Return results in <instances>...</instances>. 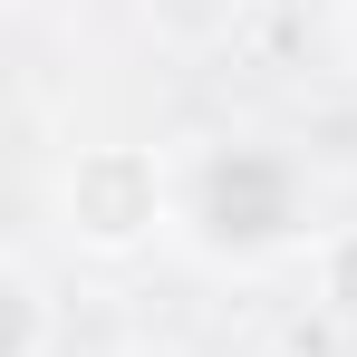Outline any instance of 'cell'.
<instances>
[{
	"instance_id": "cell-8",
	"label": "cell",
	"mask_w": 357,
	"mask_h": 357,
	"mask_svg": "<svg viewBox=\"0 0 357 357\" xmlns=\"http://www.w3.org/2000/svg\"><path fill=\"white\" fill-rule=\"evenodd\" d=\"M348 39H357V0H348Z\"/></svg>"
},
{
	"instance_id": "cell-5",
	"label": "cell",
	"mask_w": 357,
	"mask_h": 357,
	"mask_svg": "<svg viewBox=\"0 0 357 357\" xmlns=\"http://www.w3.org/2000/svg\"><path fill=\"white\" fill-rule=\"evenodd\" d=\"M145 20H155V39H174V49H213V39H232L241 0H145Z\"/></svg>"
},
{
	"instance_id": "cell-4",
	"label": "cell",
	"mask_w": 357,
	"mask_h": 357,
	"mask_svg": "<svg viewBox=\"0 0 357 357\" xmlns=\"http://www.w3.org/2000/svg\"><path fill=\"white\" fill-rule=\"evenodd\" d=\"M309 290H319V309H328L338 328H357V222H328V232H319Z\"/></svg>"
},
{
	"instance_id": "cell-7",
	"label": "cell",
	"mask_w": 357,
	"mask_h": 357,
	"mask_svg": "<svg viewBox=\"0 0 357 357\" xmlns=\"http://www.w3.org/2000/svg\"><path fill=\"white\" fill-rule=\"evenodd\" d=\"M126 357H174V348H126Z\"/></svg>"
},
{
	"instance_id": "cell-3",
	"label": "cell",
	"mask_w": 357,
	"mask_h": 357,
	"mask_svg": "<svg viewBox=\"0 0 357 357\" xmlns=\"http://www.w3.org/2000/svg\"><path fill=\"white\" fill-rule=\"evenodd\" d=\"M59 348V299H49V271L29 251L0 261V357H49Z\"/></svg>"
},
{
	"instance_id": "cell-2",
	"label": "cell",
	"mask_w": 357,
	"mask_h": 357,
	"mask_svg": "<svg viewBox=\"0 0 357 357\" xmlns=\"http://www.w3.org/2000/svg\"><path fill=\"white\" fill-rule=\"evenodd\" d=\"M59 241L77 261H135L155 241H174V155L97 135L59 165Z\"/></svg>"
},
{
	"instance_id": "cell-1",
	"label": "cell",
	"mask_w": 357,
	"mask_h": 357,
	"mask_svg": "<svg viewBox=\"0 0 357 357\" xmlns=\"http://www.w3.org/2000/svg\"><path fill=\"white\" fill-rule=\"evenodd\" d=\"M319 174L280 135H193L174 145V241L203 271H280L319 251Z\"/></svg>"
},
{
	"instance_id": "cell-6",
	"label": "cell",
	"mask_w": 357,
	"mask_h": 357,
	"mask_svg": "<svg viewBox=\"0 0 357 357\" xmlns=\"http://www.w3.org/2000/svg\"><path fill=\"white\" fill-rule=\"evenodd\" d=\"M232 357H290V348H271V338H261V348H232Z\"/></svg>"
}]
</instances>
